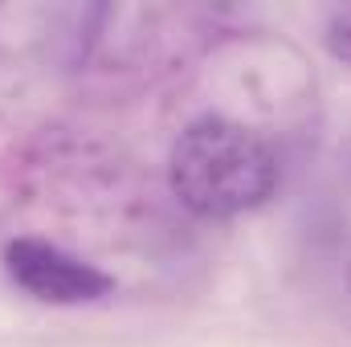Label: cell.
<instances>
[{
	"label": "cell",
	"instance_id": "obj_1",
	"mask_svg": "<svg viewBox=\"0 0 351 347\" xmlns=\"http://www.w3.org/2000/svg\"><path fill=\"white\" fill-rule=\"evenodd\" d=\"M282 164L262 131L225 119L200 115L180 127L168 152V188L196 217L229 221L262 208L278 192Z\"/></svg>",
	"mask_w": 351,
	"mask_h": 347
},
{
	"label": "cell",
	"instance_id": "obj_4",
	"mask_svg": "<svg viewBox=\"0 0 351 347\" xmlns=\"http://www.w3.org/2000/svg\"><path fill=\"white\" fill-rule=\"evenodd\" d=\"M348 294H351V261H348Z\"/></svg>",
	"mask_w": 351,
	"mask_h": 347
},
{
	"label": "cell",
	"instance_id": "obj_2",
	"mask_svg": "<svg viewBox=\"0 0 351 347\" xmlns=\"http://www.w3.org/2000/svg\"><path fill=\"white\" fill-rule=\"evenodd\" d=\"M4 270L12 286H21L37 302H58V307H78L98 302L114 290V278L102 274L98 265L66 254L53 241L41 237H16L4 246Z\"/></svg>",
	"mask_w": 351,
	"mask_h": 347
},
{
	"label": "cell",
	"instance_id": "obj_3",
	"mask_svg": "<svg viewBox=\"0 0 351 347\" xmlns=\"http://www.w3.org/2000/svg\"><path fill=\"white\" fill-rule=\"evenodd\" d=\"M323 45L331 58L351 66V4H335L323 16Z\"/></svg>",
	"mask_w": 351,
	"mask_h": 347
}]
</instances>
